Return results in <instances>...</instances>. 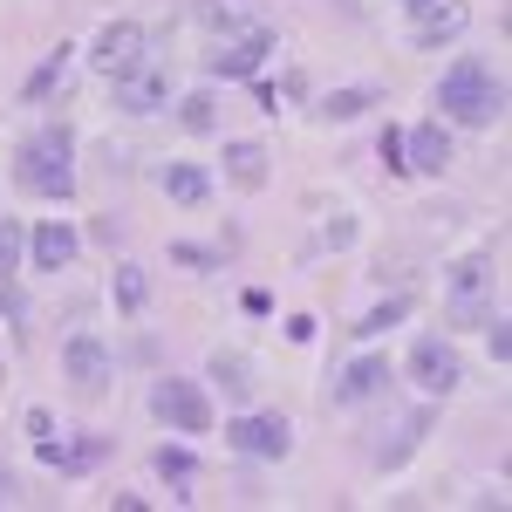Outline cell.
<instances>
[{"label":"cell","mask_w":512,"mask_h":512,"mask_svg":"<svg viewBox=\"0 0 512 512\" xmlns=\"http://www.w3.org/2000/svg\"><path fill=\"white\" fill-rule=\"evenodd\" d=\"M437 110L451 123H472V130H492L506 117V76L485 62V55H458L444 76H437Z\"/></svg>","instance_id":"6da1fadb"},{"label":"cell","mask_w":512,"mask_h":512,"mask_svg":"<svg viewBox=\"0 0 512 512\" xmlns=\"http://www.w3.org/2000/svg\"><path fill=\"white\" fill-rule=\"evenodd\" d=\"M14 185L28 198H76V130L69 123H41L35 137L14 151Z\"/></svg>","instance_id":"7a4b0ae2"},{"label":"cell","mask_w":512,"mask_h":512,"mask_svg":"<svg viewBox=\"0 0 512 512\" xmlns=\"http://www.w3.org/2000/svg\"><path fill=\"white\" fill-rule=\"evenodd\" d=\"M444 315L458 328H478L492 315V253H465L451 267V287H444Z\"/></svg>","instance_id":"3957f363"},{"label":"cell","mask_w":512,"mask_h":512,"mask_svg":"<svg viewBox=\"0 0 512 512\" xmlns=\"http://www.w3.org/2000/svg\"><path fill=\"white\" fill-rule=\"evenodd\" d=\"M151 417L171 424V431H185V437H205L212 431V396L198 390V383H185V376H158L151 383Z\"/></svg>","instance_id":"277c9868"},{"label":"cell","mask_w":512,"mask_h":512,"mask_svg":"<svg viewBox=\"0 0 512 512\" xmlns=\"http://www.w3.org/2000/svg\"><path fill=\"white\" fill-rule=\"evenodd\" d=\"M410 376H417V390L431 396V403H444V396L465 383V362H458V349L444 335H417L410 342Z\"/></svg>","instance_id":"5b68a950"},{"label":"cell","mask_w":512,"mask_h":512,"mask_svg":"<svg viewBox=\"0 0 512 512\" xmlns=\"http://www.w3.org/2000/svg\"><path fill=\"white\" fill-rule=\"evenodd\" d=\"M144 62H151V28H144V21H110V28L96 35V69L110 82L137 76Z\"/></svg>","instance_id":"8992f818"},{"label":"cell","mask_w":512,"mask_h":512,"mask_svg":"<svg viewBox=\"0 0 512 512\" xmlns=\"http://www.w3.org/2000/svg\"><path fill=\"white\" fill-rule=\"evenodd\" d=\"M226 444H233L239 458H287L294 451V431H287V417H274V410H246V417H233L226 424Z\"/></svg>","instance_id":"52a82bcc"},{"label":"cell","mask_w":512,"mask_h":512,"mask_svg":"<svg viewBox=\"0 0 512 512\" xmlns=\"http://www.w3.org/2000/svg\"><path fill=\"white\" fill-rule=\"evenodd\" d=\"M62 376H69L82 396H103L110 390V342H103L96 328H76V335L62 342Z\"/></svg>","instance_id":"ba28073f"},{"label":"cell","mask_w":512,"mask_h":512,"mask_svg":"<svg viewBox=\"0 0 512 512\" xmlns=\"http://www.w3.org/2000/svg\"><path fill=\"white\" fill-rule=\"evenodd\" d=\"M267 55H274V28H246L239 41H219V48L205 55V69H212L219 82H253Z\"/></svg>","instance_id":"9c48e42d"},{"label":"cell","mask_w":512,"mask_h":512,"mask_svg":"<svg viewBox=\"0 0 512 512\" xmlns=\"http://www.w3.org/2000/svg\"><path fill=\"white\" fill-rule=\"evenodd\" d=\"M403 14H410V41H417V48L458 41V35H465V21H472L465 0H403Z\"/></svg>","instance_id":"30bf717a"},{"label":"cell","mask_w":512,"mask_h":512,"mask_svg":"<svg viewBox=\"0 0 512 512\" xmlns=\"http://www.w3.org/2000/svg\"><path fill=\"white\" fill-rule=\"evenodd\" d=\"M35 458L48 472H89V465H103L110 458V437L103 431H82V437H35Z\"/></svg>","instance_id":"8fae6325"},{"label":"cell","mask_w":512,"mask_h":512,"mask_svg":"<svg viewBox=\"0 0 512 512\" xmlns=\"http://www.w3.org/2000/svg\"><path fill=\"white\" fill-rule=\"evenodd\" d=\"M383 383H390V362H383V355H355L349 369L335 376V403H342V410H355V403L383 396Z\"/></svg>","instance_id":"7c38bea8"},{"label":"cell","mask_w":512,"mask_h":512,"mask_svg":"<svg viewBox=\"0 0 512 512\" xmlns=\"http://www.w3.org/2000/svg\"><path fill=\"white\" fill-rule=\"evenodd\" d=\"M164 96H171V82H164L158 62H144L137 76H123V82H117V103L130 110V117H158V110H164Z\"/></svg>","instance_id":"4fadbf2b"},{"label":"cell","mask_w":512,"mask_h":512,"mask_svg":"<svg viewBox=\"0 0 512 512\" xmlns=\"http://www.w3.org/2000/svg\"><path fill=\"white\" fill-rule=\"evenodd\" d=\"M403 164L424 171V178H437V171L451 164V137H444V123H417V130H403Z\"/></svg>","instance_id":"5bb4252c"},{"label":"cell","mask_w":512,"mask_h":512,"mask_svg":"<svg viewBox=\"0 0 512 512\" xmlns=\"http://www.w3.org/2000/svg\"><path fill=\"white\" fill-rule=\"evenodd\" d=\"M76 246H82V239L69 233L62 219H48V226H35V233H28V260H35V274H62V267L76 260Z\"/></svg>","instance_id":"9a60e30c"},{"label":"cell","mask_w":512,"mask_h":512,"mask_svg":"<svg viewBox=\"0 0 512 512\" xmlns=\"http://www.w3.org/2000/svg\"><path fill=\"white\" fill-rule=\"evenodd\" d=\"M431 424H437L431 403H424V410H410V417H403V424L390 431V444H376V465H383V472H396V465H403V458H410V451L431 437Z\"/></svg>","instance_id":"2e32d148"},{"label":"cell","mask_w":512,"mask_h":512,"mask_svg":"<svg viewBox=\"0 0 512 512\" xmlns=\"http://www.w3.org/2000/svg\"><path fill=\"white\" fill-rule=\"evenodd\" d=\"M158 185H164L171 205H205V198H212V171H205V164H164Z\"/></svg>","instance_id":"e0dca14e"},{"label":"cell","mask_w":512,"mask_h":512,"mask_svg":"<svg viewBox=\"0 0 512 512\" xmlns=\"http://www.w3.org/2000/svg\"><path fill=\"white\" fill-rule=\"evenodd\" d=\"M69 55H76V48H62V41H55V55H41L35 76L21 82V103H48V96H55L62 82H69Z\"/></svg>","instance_id":"ac0fdd59"},{"label":"cell","mask_w":512,"mask_h":512,"mask_svg":"<svg viewBox=\"0 0 512 512\" xmlns=\"http://www.w3.org/2000/svg\"><path fill=\"white\" fill-rule=\"evenodd\" d=\"M362 110H383V89H376V82H355V89H328V96H321V117L328 123H349V117H362Z\"/></svg>","instance_id":"d6986e66"},{"label":"cell","mask_w":512,"mask_h":512,"mask_svg":"<svg viewBox=\"0 0 512 512\" xmlns=\"http://www.w3.org/2000/svg\"><path fill=\"white\" fill-rule=\"evenodd\" d=\"M226 178H233L239 192H260V185H267V151H260V144H246V137L226 144Z\"/></svg>","instance_id":"ffe728a7"},{"label":"cell","mask_w":512,"mask_h":512,"mask_svg":"<svg viewBox=\"0 0 512 512\" xmlns=\"http://www.w3.org/2000/svg\"><path fill=\"white\" fill-rule=\"evenodd\" d=\"M144 301H151V274H144L137 260H123L117 267V308L123 315H144Z\"/></svg>","instance_id":"44dd1931"},{"label":"cell","mask_w":512,"mask_h":512,"mask_svg":"<svg viewBox=\"0 0 512 512\" xmlns=\"http://www.w3.org/2000/svg\"><path fill=\"white\" fill-rule=\"evenodd\" d=\"M178 123H185L192 137H205V130H219V96H212V89H192V96L178 103Z\"/></svg>","instance_id":"7402d4cb"},{"label":"cell","mask_w":512,"mask_h":512,"mask_svg":"<svg viewBox=\"0 0 512 512\" xmlns=\"http://www.w3.org/2000/svg\"><path fill=\"white\" fill-rule=\"evenodd\" d=\"M212 383L226 396H253V362L246 355H212Z\"/></svg>","instance_id":"603a6c76"},{"label":"cell","mask_w":512,"mask_h":512,"mask_svg":"<svg viewBox=\"0 0 512 512\" xmlns=\"http://www.w3.org/2000/svg\"><path fill=\"white\" fill-rule=\"evenodd\" d=\"M158 478H171V485H178V499H192L185 485L198 478V458L185 451V444H164V451H158Z\"/></svg>","instance_id":"cb8c5ba5"},{"label":"cell","mask_w":512,"mask_h":512,"mask_svg":"<svg viewBox=\"0 0 512 512\" xmlns=\"http://www.w3.org/2000/svg\"><path fill=\"white\" fill-rule=\"evenodd\" d=\"M410 315V301H403V294H396V301H383V308H369V315L355 321V335H362V342H369V335H383V328H396V321Z\"/></svg>","instance_id":"d4e9b609"},{"label":"cell","mask_w":512,"mask_h":512,"mask_svg":"<svg viewBox=\"0 0 512 512\" xmlns=\"http://www.w3.org/2000/svg\"><path fill=\"white\" fill-rule=\"evenodd\" d=\"M21 253H28L21 226H14V219H0V274H14V267H21Z\"/></svg>","instance_id":"484cf974"},{"label":"cell","mask_w":512,"mask_h":512,"mask_svg":"<svg viewBox=\"0 0 512 512\" xmlns=\"http://www.w3.org/2000/svg\"><path fill=\"white\" fill-rule=\"evenodd\" d=\"M478 328H485V349H492V362H506V355H512V328H506V315H485Z\"/></svg>","instance_id":"4316f807"},{"label":"cell","mask_w":512,"mask_h":512,"mask_svg":"<svg viewBox=\"0 0 512 512\" xmlns=\"http://www.w3.org/2000/svg\"><path fill=\"white\" fill-rule=\"evenodd\" d=\"M171 260L178 267H198V274H219V253H205V246H171Z\"/></svg>","instance_id":"83f0119b"},{"label":"cell","mask_w":512,"mask_h":512,"mask_svg":"<svg viewBox=\"0 0 512 512\" xmlns=\"http://www.w3.org/2000/svg\"><path fill=\"white\" fill-rule=\"evenodd\" d=\"M198 21H205V28H219V35H226V28H233L239 14H233V7H226V0H198Z\"/></svg>","instance_id":"f1b7e54d"},{"label":"cell","mask_w":512,"mask_h":512,"mask_svg":"<svg viewBox=\"0 0 512 512\" xmlns=\"http://www.w3.org/2000/svg\"><path fill=\"white\" fill-rule=\"evenodd\" d=\"M383 171H396V178L410 171V164H403V130H383Z\"/></svg>","instance_id":"f546056e"},{"label":"cell","mask_w":512,"mask_h":512,"mask_svg":"<svg viewBox=\"0 0 512 512\" xmlns=\"http://www.w3.org/2000/svg\"><path fill=\"white\" fill-rule=\"evenodd\" d=\"M315 335V315H287V342H308Z\"/></svg>","instance_id":"4dcf8cb0"},{"label":"cell","mask_w":512,"mask_h":512,"mask_svg":"<svg viewBox=\"0 0 512 512\" xmlns=\"http://www.w3.org/2000/svg\"><path fill=\"white\" fill-rule=\"evenodd\" d=\"M14 499H21V478H14L7 465H0V506H14Z\"/></svg>","instance_id":"1f68e13d"}]
</instances>
